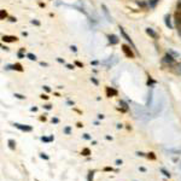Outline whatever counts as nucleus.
Wrapping results in <instances>:
<instances>
[{"mask_svg":"<svg viewBox=\"0 0 181 181\" xmlns=\"http://www.w3.org/2000/svg\"><path fill=\"white\" fill-rule=\"evenodd\" d=\"M16 128H18V129H21V130H23V132H31V127L30 126H25V124H19V123H15L13 124Z\"/></svg>","mask_w":181,"mask_h":181,"instance_id":"f257e3e1","label":"nucleus"},{"mask_svg":"<svg viewBox=\"0 0 181 181\" xmlns=\"http://www.w3.org/2000/svg\"><path fill=\"white\" fill-rule=\"evenodd\" d=\"M120 29H121V34H122V35L124 36V39H126V40H127V41H128V42H129V44H130V45L133 46V48H135V46L133 45V42H132V40H130V38H129V36L127 35V33H126V31L123 30V28H120Z\"/></svg>","mask_w":181,"mask_h":181,"instance_id":"f03ea898","label":"nucleus"},{"mask_svg":"<svg viewBox=\"0 0 181 181\" xmlns=\"http://www.w3.org/2000/svg\"><path fill=\"white\" fill-rule=\"evenodd\" d=\"M122 48H123V52L126 53V56H127V57H130V58L133 57V52H132V50H130L128 46H126V45H124Z\"/></svg>","mask_w":181,"mask_h":181,"instance_id":"7ed1b4c3","label":"nucleus"},{"mask_svg":"<svg viewBox=\"0 0 181 181\" xmlns=\"http://www.w3.org/2000/svg\"><path fill=\"white\" fill-rule=\"evenodd\" d=\"M163 62H164V63H169V64H172V63H174V58H173L172 56H168V54H167V56L163 58Z\"/></svg>","mask_w":181,"mask_h":181,"instance_id":"20e7f679","label":"nucleus"},{"mask_svg":"<svg viewBox=\"0 0 181 181\" xmlns=\"http://www.w3.org/2000/svg\"><path fill=\"white\" fill-rule=\"evenodd\" d=\"M109 40H110V42H111L112 45H116V44L118 42V40H117V36H116V35H110V36H109Z\"/></svg>","mask_w":181,"mask_h":181,"instance_id":"39448f33","label":"nucleus"},{"mask_svg":"<svg viewBox=\"0 0 181 181\" xmlns=\"http://www.w3.org/2000/svg\"><path fill=\"white\" fill-rule=\"evenodd\" d=\"M146 33H147L149 35H151L152 38H156V36H157V34H156V33H155V31H153L151 28H147V29H146Z\"/></svg>","mask_w":181,"mask_h":181,"instance_id":"423d86ee","label":"nucleus"},{"mask_svg":"<svg viewBox=\"0 0 181 181\" xmlns=\"http://www.w3.org/2000/svg\"><path fill=\"white\" fill-rule=\"evenodd\" d=\"M8 147H10L11 150H15V149H16V143H15L12 139L8 140Z\"/></svg>","mask_w":181,"mask_h":181,"instance_id":"0eeeda50","label":"nucleus"},{"mask_svg":"<svg viewBox=\"0 0 181 181\" xmlns=\"http://www.w3.org/2000/svg\"><path fill=\"white\" fill-rule=\"evenodd\" d=\"M41 140H42V141H45V143H50V141H52V140H53V137H50V138L42 137V138H41Z\"/></svg>","mask_w":181,"mask_h":181,"instance_id":"6e6552de","label":"nucleus"},{"mask_svg":"<svg viewBox=\"0 0 181 181\" xmlns=\"http://www.w3.org/2000/svg\"><path fill=\"white\" fill-rule=\"evenodd\" d=\"M166 24H167L169 28H172V24H170V17H169V16H166Z\"/></svg>","mask_w":181,"mask_h":181,"instance_id":"1a4fd4ad","label":"nucleus"},{"mask_svg":"<svg viewBox=\"0 0 181 181\" xmlns=\"http://www.w3.org/2000/svg\"><path fill=\"white\" fill-rule=\"evenodd\" d=\"M161 172H162V173H163V174H164L167 178H170V173H169L168 170H166L164 168H162V169H161Z\"/></svg>","mask_w":181,"mask_h":181,"instance_id":"9d476101","label":"nucleus"},{"mask_svg":"<svg viewBox=\"0 0 181 181\" xmlns=\"http://www.w3.org/2000/svg\"><path fill=\"white\" fill-rule=\"evenodd\" d=\"M176 23H178V30H179V34L181 35V19H179V17H178V19H176Z\"/></svg>","mask_w":181,"mask_h":181,"instance_id":"9b49d317","label":"nucleus"},{"mask_svg":"<svg viewBox=\"0 0 181 181\" xmlns=\"http://www.w3.org/2000/svg\"><path fill=\"white\" fill-rule=\"evenodd\" d=\"M82 155H84V156H88V155H90V149H85V150H82Z\"/></svg>","mask_w":181,"mask_h":181,"instance_id":"f8f14e48","label":"nucleus"},{"mask_svg":"<svg viewBox=\"0 0 181 181\" xmlns=\"http://www.w3.org/2000/svg\"><path fill=\"white\" fill-rule=\"evenodd\" d=\"M40 158H42V160H46V161H47V160H50V157H48L46 153H40Z\"/></svg>","mask_w":181,"mask_h":181,"instance_id":"ddd939ff","label":"nucleus"},{"mask_svg":"<svg viewBox=\"0 0 181 181\" xmlns=\"http://www.w3.org/2000/svg\"><path fill=\"white\" fill-rule=\"evenodd\" d=\"M13 39H16V38H10V36H4V38H2L4 41H12Z\"/></svg>","mask_w":181,"mask_h":181,"instance_id":"4468645a","label":"nucleus"},{"mask_svg":"<svg viewBox=\"0 0 181 181\" xmlns=\"http://www.w3.org/2000/svg\"><path fill=\"white\" fill-rule=\"evenodd\" d=\"M176 73L181 75V63H179V64L176 65Z\"/></svg>","mask_w":181,"mask_h":181,"instance_id":"2eb2a0df","label":"nucleus"},{"mask_svg":"<svg viewBox=\"0 0 181 181\" xmlns=\"http://www.w3.org/2000/svg\"><path fill=\"white\" fill-rule=\"evenodd\" d=\"M157 1H158V0H150V6L153 7V6L157 4Z\"/></svg>","mask_w":181,"mask_h":181,"instance_id":"dca6fc26","label":"nucleus"},{"mask_svg":"<svg viewBox=\"0 0 181 181\" xmlns=\"http://www.w3.org/2000/svg\"><path fill=\"white\" fill-rule=\"evenodd\" d=\"M93 172H90V174H88V181H93Z\"/></svg>","mask_w":181,"mask_h":181,"instance_id":"f3484780","label":"nucleus"},{"mask_svg":"<svg viewBox=\"0 0 181 181\" xmlns=\"http://www.w3.org/2000/svg\"><path fill=\"white\" fill-rule=\"evenodd\" d=\"M28 57H29V59H31V61H35V59H36L35 56H33V54H28Z\"/></svg>","mask_w":181,"mask_h":181,"instance_id":"a211bd4d","label":"nucleus"},{"mask_svg":"<svg viewBox=\"0 0 181 181\" xmlns=\"http://www.w3.org/2000/svg\"><path fill=\"white\" fill-rule=\"evenodd\" d=\"M64 132H65L67 134H70V127H67V128L64 129Z\"/></svg>","mask_w":181,"mask_h":181,"instance_id":"6ab92c4d","label":"nucleus"},{"mask_svg":"<svg viewBox=\"0 0 181 181\" xmlns=\"http://www.w3.org/2000/svg\"><path fill=\"white\" fill-rule=\"evenodd\" d=\"M15 97H17V98H19V99H24L25 97H23V95H21V94H15Z\"/></svg>","mask_w":181,"mask_h":181,"instance_id":"aec40b11","label":"nucleus"},{"mask_svg":"<svg viewBox=\"0 0 181 181\" xmlns=\"http://www.w3.org/2000/svg\"><path fill=\"white\" fill-rule=\"evenodd\" d=\"M84 138H85V139H87V140H90V134H84Z\"/></svg>","mask_w":181,"mask_h":181,"instance_id":"412c9836","label":"nucleus"},{"mask_svg":"<svg viewBox=\"0 0 181 181\" xmlns=\"http://www.w3.org/2000/svg\"><path fill=\"white\" fill-rule=\"evenodd\" d=\"M4 17H6V12L2 10V11H1V18H4Z\"/></svg>","mask_w":181,"mask_h":181,"instance_id":"4be33fe9","label":"nucleus"},{"mask_svg":"<svg viewBox=\"0 0 181 181\" xmlns=\"http://www.w3.org/2000/svg\"><path fill=\"white\" fill-rule=\"evenodd\" d=\"M121 104H122L123 109H124V110H127V105H126V103H124V101H121Z\"/></svg>","mask_w":181,"mask_h":181,"instance_id":"5701e85b","label":"nucleus"},{"mask_svg":"<svg viewBox=\"0 0 181 181\" xmlns=\"http://www.w3.org/2000/svg\"><path fill=\"white\" fill-rule=\"evenodd\" d=\"M122 163H123V162H122L121 160H117V161H116V164H117V166H121Z\"/></svg>","mask_w":181,"mask_h":181,"instance_id":"b1692460","label":"nucleus"},{"mask_svg":"<svg viewBox=\"0 0 181 181\" xmlns=\"http://www.w3.org/2000/svg\"><path fill=\"white\" fill-rule=\"evenodd\" d=\"M149 157H151L152 160H155V158H156V157H155V155H153L152 152H151V153H149Z\"/></svg>","mask_w":181,"mask_h":181,"instance_id":"393cba45","label":"nucleus"},{"mask_svg":"<svg viewBox=\"0 0 181 181\" xmlns=\"http://www.w3.org/2000/svg\"><path fill=\"white\" fill-rule=\"evenodd\" d=\"M105 170H106V172H112V168H110V167H106V168H105Z\"/></svg>","mask_w":181,"mask_h":181,"instance_id":"a878e982","label":"nucleus"},{"mask_svg":"<svg viewBox=\"0 0 181 181\" xmlns=\"http://www.w3.org/2000/svg\"><path fill=\"white\" fill-rule=\"evenodd\" d=\"M45 109H46V110H50V109H51V105H45Z\"/></svg>","mask_w":181,"mask_h":181,"instance_id":"bb28decb","label":"nucleus"},{"mask_svg":"<svg viewBox=\"0 0 181 181\" xmlns=\"http://www.w3.org/2000/svg\"><path fill=\"white\" fill-rule=\"evenodd\" d=\"M137 155H138V156H141V157H143V156H145L143 152H137Z\"/></svg>","mask_w":181,"mask_h":181,"instance_id":"cd10ccee","label":"nucleus"},{"mask_svg":"<svg viewBox=\"0 0 181 181\" xmlns=\"http://www.w3.org/2000/svg\"><path fill=\"white\" fill-rule=\"evenodd\" d=\"M92 81H93V82H94L95 85H98V81H97V80H94V79H92Z\"/></svg>","mask_w":181,"mask_h":181,"instance_id":"c85d7f7f","label":"nucleus"},{"mask_svg":"<svg viewBox=\"0 0 181 181\" xmlns=\"http://www.w3.org/2000/svg\"><path fill=\"white\" fill-rule=\"evenodd\" d=\"M52 122H54V123H57V122H58V120H57V118H53V120H52Z\"/></svg>","mask_w":181,"mask_h":181,"instance_id":"c756f323","label":"nucleus"},{"mask_svg":"<svg viewBox=\"0 0 181 181\" xmlns=\"http://www.w3.org/2000/svg\"><path fill=\"white\" fill-rule=\"evenodd\" d=\"M140 170H141V172H146V169H145L144 167H141V168H140Z\"/></svg>","mask_w":181,"mask_h":181,"instance_id":"7c9ffc66","label":"nucleus"},{"mask_svg":"<svg viewBox=\"0 0 181 181\" xmlns=\"http://www.w3.org/2000/svg\"><path fill=\"white\" fill-rule=\"evenodd\" d=\"M44 88H45V90H47V92H50V88H48V87H47V86H45V87H44Z\"/></svg>","mask_w":181,"mask_h":181,"instance_id":"2f4dec72","label":"nucleus"},{"mask_svg":"<svg viewBox=\"0 0 181 181\" xmlns=\"http://www.w3.org/2000/svg\"><path fill=\"white\" fill-rule=\"evenodd\" d=\"M178 6H179V7H181V0H180V1H179V4H178Z\"/></svg>","mask_w":181,"mask_h":181,"instance_id":"473e14b6","label":"nucleus"}]
</instances>
